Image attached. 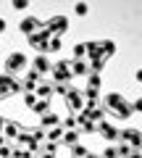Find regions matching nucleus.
Wrapping results in <instances>:
<instances>
[{
    "mask_svg": "<svg viewBox=\"0 0 142 158\" xmlns=\"http://www.w3.org/2000/svg\"><path fill=\"white\" fill-rule=\"evenodd\" d=\"M11 71H16V69H21V66H26V58H24V53H16V56H11L8 58V63H6Z\"/></svg>",
    "mask_w": 142,
    "mask_h": 158,
    "instance_id": "1",
    "label": "nucleus"
},
{
    "mask_svg": "<svg viewBox=\"0 0 142 158\" xmlns=\"http://www.w3.org/2000/svg\"><path fill=\"white\" fill-rule=\"evenodd\" d=\"M121 137H124L126 142H132V145H142V135L137 129H126V132H121Z\"/></svg>",
    "mask_w": 142,
    "mask_h": 158,
    "instance_id": "2",
    "label": "nucleus"
},
{
    "mask_svg": "<svg viewBox=\"0 0 142 158\" xmlns=\"http://www.w3.org/2000/svg\"><path fill=\"white\" fill-rule=\"evenodd\" d=\"M68 77H71V69H68L66 63H58V66H55V79L63 82V79H68Z\"/></svg>",
    "mask_w": 142,
    "mask_h": 158,
    "instance_id": "3",
    "label": "nucleus"
},
{
    "mask_svg": "<svg viewBox=\"0 0 142 158\" xmlns=\"http://www.w3.org/2000/svg\"><path fill=\"white\" fill-rule=\"evenodd\" d=\"M37 27H40L37 19H26V21H21V32H26V34H32V29H37Z\"/></svg>",
    "mask_w": 142,
    "mask_h": 158,
    "instance_id": "4",
    "label": "nucleus"
},
{
    "mask_svg": "<svg viewBox=\"0 0 142 158\" xmlns=\"http://www.w3.org/2000/svg\"><path fill=\"white\" fill-rule=\"evenodd\" d=\"M68 21L66 19H53V21H47V29H66Z\"/></svg>",
    "mask_w": 142,
    "mask_h": 158,
    "instance_id": "5",
    "label": "nucleus"
},
{
    "mask_svg": "<svg viewBox=\"0 0 142 158\" xmlns=\"http://www.w3.org/2000/svg\"><path fill=\"white\" fill-rule=\"evenodd\" d=\"M34 69H37V71H50V63H47V58H37V61H34Z\"/></svg>",
    "mask_w": 142,
    "mask_h": 158,
    "instance_id": "6",
    "label": "nucleus"
},
{
    "mask_svg": "<svg viewBox=\"0 0 142 158\" xmlns=\"http://www.w3.org/2000/svg\"><path fill=\"white\" fill-rule=\"evenodd\" d=\"M132 111H134L132 106H126V103H121V106H119V118H126V116H132Z\"/></svg>",
    "mask_w": 142,
    "mask_h": 158,
    "instance_id": "7",
    "label": "nucleus"
},
{
    "mask_svg": "<svg viewBox=\"0 0 142 158\" xmlns=\"http://www.w3.org/2000/svg\"><path fill=\"white\" fill-rule=\"evenodd\" d=\"M121 103H124V100H121V95H116V92H111V95H108V106L111 108H119Z\"/></svg>",
    "mask_w": 142,
    "mask_h": 158,
    "instance_id": "8",
    "label": "nucleus"
},
{
    "mask_svg": "<svg viewBox=\"0 0 142 158\" xmlns=\"http://www.w3.org/2000/svg\"><path fill=\"white\" fill-rule=\"evenodd\" d=\"M103 135L108 137V140H113V137H116V129H113V127H103Z\"/></svg>",
    "mask_w": 142,
    "mask_h": 158,
    "instance_id": "9",
    "label": "nucleus"
},
{
    "mask_svg": "<svg viewBox=\"0 0 142 158\" xmlns=\"http://www.w3.org/2000/svg\"><path fill=\"white\" fill-rule=\"evenodd\" d=\"M55 121H58V118L53 116V113H47V116H42V124H47V127H50V124H55Z\"/></svg>",
    "mask_w": 142,
    "mask_h": 158,
    "instance_id": "10",
    "label": "nucleus"
},
{
    "mask_svg": "<svg viewBox=\"0 0 142 158\" xmlns=\"http://www.w3.org/2000/svg\"><path fill=\"white\" fill-rule=\"evenodd\" d=\"M37 95H42L47 100V98H50V87H40V90H37Z\"/></svg>",
    "mask_w": 142,
    "mask_h": 158,
    "instance_id": "11",
    "label": "nucleus"
},
{
    "mask_svg": "<svg viewBox=\"0 0 142 158\" xmlns=\"http://www.w3.org/2000/svg\"><path fill=\"white\" fill-rule=\"evenodd\" d=\"M87 11H90V8H87L84 3H79V6H76V13H79V16H87Z\"/></svg>",
    "mask_w": 142,
    "mask_h": 158,
    "instance_id": "12",
    "label": "nucleus"
},
{
    "mask_svg": "<svg viewBox=\"0 0 142 158\" xmlns=\"http://www.w3.org/2000/svg\"><path fill=\"white\" fill-rule=\"evenodd\" d=\"M74 53H76V58H82V56L87 53V48H84V45H76V48H74Z\"/></svg>",
    "mask_w": 142,
    "mask_h": 158,
    "instance_id": "13",
    "label": "nucleus"
},
{
    "mask_svg": "<svg viewBox=\"0 0 142 158\" xmlns=\"http://www.w3.org/2000/svg\"><path fill=\"white\" fill-rule=\"evenodd\" d=\"M74 71L76 74H87V66H84V63H74Z\"/></svg>",
    "mask_w": 142,
    "mask_h": 158,
    "instance_id": "14",
    "label": "nucleus"
},
{
    "mask_svg": "<svg viewBox=\"0 0 142 158\" xmlns=\"http://www.w3.org/2000/svg\"><path fill=\"white\" fill-rule=\"evenodd\" d=\"M116 156H119V153H116L113 148H108V150H105V158H116Z\"/></svg>",
    "mask_w": 142,
    "mask_h": 158,
    "instance_id": "15",
    "label": "nucleus"
},
{
    "mask_svg": "<svg viewBox=\"0 0 142 158\" xmlns=\"http://www.w3.org/2000/svg\"><path fill=\"white\" fill-rule=\"evenodd\" d=\"M132 108H134V111H142V98H140V100H137V103H134Z\"/></svg>",
    "mask_w": 142,
    "mask_h": 158,
    "instance_id": "16",
    "label": "nucleus"
},
{
    "mask_svg": "<svg viewBox=\"0 0 142 158\" xmlns=\"http://www.w3.org/2000/svg\"><path fill=\"white\" fill-rule=\"evenodd\" d=\"M0 32H6V21L3 19H0Z\"/></svg>",
    "mask_w": 142,
    "mask_h": 158,
    "instance_id": "17",
    "label": "nucleus"
},
{
    "mask_svg": "<svg viewBox=\"0 0 142 158\" xmlns=\"http://www.w3.org/2000/svg\"><path fill=\"white\" fill-rule=\"evenodd\" d=\"M6 95H8V92H6V90H0V100H3V98H6Z\"/></svg>",
    "mask_w": 142,
    "mask_h": 158,
    "instance_id": "18",
    "label": "nucleus"
},
{
    "mask_svg": "<svg viewBox=\"0 0 142 158\" xmlns=\"http://www.w3.org/2000/svg\"><path fill=\"white\" fill-rule=\"evenodd\" d=\"M137 79H140V82H142V69H140V71H137Z\"/></svg>",
    "mask_w": 142,
    "mask_h": 158,
    "instance_id": "19",
    "label": "nucleus"
},
{
    "mask_svg": "<svg viewBox=\"0 0 142 158\" xmlns=\"http://www.w3.org/2000/svg\"><path fill=\"white\" fill-rule=\"evenodd\" d=\"M126 158H140V156H137V153H129V156H126Z\"/></svg>",
    "mask_w": 142,
    "mask_h": 158,
    "instance_id": "20",
    "label": "nucleus"
},
{
    "mask_svg": "<svg viewBox=\"0 0 142 158\" xmlns=\"http://www.w3.org/2000/svg\"><path fill=\"white\" fill-rule=\"evenodd\" d=\"M45 158H53V156H50V153H47V156H45Z\"/></svg>",
    "mask_w": 142,
    "mask_h": 158,
    "instance_id": "21",
    "label": "nucleus"
},
{
    "mask_svg": "<svg viewBox=\"0 0 142 158\" xmlns=\"http://www.w3.org/2000/svg\"><path fill=\"white\" fill-rule=\"evenodd\" d=\"M21 158H26V156H21Z\"/></svg>",
    "mask_w": 142,
    "mask_h": 158,
    "instance_id": "22",
    "label": "nucleus"
}]
</instances>
